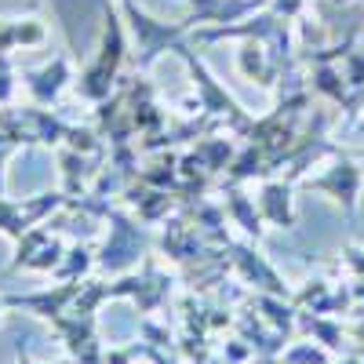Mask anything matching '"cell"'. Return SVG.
I'll use <instances>...</instances> for the list:
<instances>
[{
  "label": "cell",
  "instance_id": "4",
  "mask_svg": "<svg viewBox=\"0 0 364 364\" xmlns=\"http://www.w3.org/2000/svg\"><path fill=\"white\" fill-rule=\"evenodd\" d=\"M55 331H58V339L66 343L70 357L77 364H102V343H99V331H95V317H80V314H63V317H55L48 321Z\"/></svg>",
  "mask_w": 364,
  "mask_h": 364
},
{
  "label": "cell",
  "instance_id": "18",
  "mask_svg": "<svg viewBox=\"0 0 364 364\" xmlns=\"http://www.w3.org/2000/svg\"><path fill=\"white\" fill-rule=\"evenodd\" d=\"M4 306H8V302H4V295H0V324H4Z\"/></svg>",
  "mask_w": 364,
  "mask_h": 364
},
{
  "label": "cell",
  "instance_id": "13",
  "mask_svg": "<svg viewBox=\"0 0 364 364\" xmlns=\"http://www.w3.org/2000/svg\"><path fill=\"white\" fill-rule=\"evenodd\" d=\"M230 208H233V215H237V223L245 226L248 233H255V237H259V215H252V208H248V200L240 197V193H230Z\"/></svg>",
  "mask_w": 364,
  "mask_h": 364
},
{
  "label": "cell",
  "instance_id": "2",
  "mask_svg": "<svg viewBox=\"0 0 364 364\" xmlns=\"http://www.w3.org/2000/svg\"><path fill=\"white\" fill-rule=\"evenodd\" d=\"M70 204V197L63 190H51V193H37V197H26V200H8L0 197V233L22 240L33 226H41L44 219H51L55 211H63Z\"/></svg>",
  "mask_w": 364,
  "mask_h": 364
},
{
  "label": "cell",
  "instance_id": "8",
  "mask_svg": "<svg viewBox=\"0 0 364 364\" xmlns=\"http://www.w3.org/2000/svg\"><path fill=\"white\" fill-rule=\"evenodd\" d=\"M237 262H240V269H245V277L248 281H255L259 288H266V291H273V295H288V288H284V281L273 273L255 252H248V248H237Z\"/></svg>",
  "mask_w": 364,
  "mask_h": 364
},
{
  "label": "cell",
  "instance_id": "16",
  "mask_svg": "<svg viewBox=\"0 0 364 364\" xmlns=\"http://www.w3.org/2000/svg\"><path fill=\"white\" fill-rule=\"evenodd\" d=\"M15 41H11V18H0V55H11Z\"/></svg>",
  "mask_w": 364,
  "mask_h": 364
},
{
  "label": "cell",
  "instance_id": "15",
  "mask_svg": "<svg viewBox=\"0 0 364 364\" xmlns=\"http://www.w3.org/2000/svg\"><path fill=\"white\" fill-rule=\"evenodd\" d=\"M11 87H15V70H11V58L0 55V106L11 102Z\"/></svg>",
  "mask_w": 364,
  "mask_h": 364
},
{
  "label": "cell",
  "instance_id": "12",
  "mask_svg": "<svg viewBox=\"0 0 364 364\" xmlns=\"http://www.w3.org/2000/svg\"><path fill=\"white\" fill-rule=\"evenodd\" d=\"M11 41H15V48H41V44L48 41V29H44V22H37V18L11 22Z\"/></svg>",
  "mask_w": 364,
  "mask_h": 364
},
{
  "label": "cell",
  "instance_id": "6",
  "mask_svg": "<svg viewBox=\"0 0 364 364\" xmlns=\"http://www.w3.org/2000/svg\"><path fill=\"white\" fill-rule=\"evenodd\" d=\"M22 77H26V87H29V95H33L37 106L55 102L58 95H63V87L73 80V73H70V58H66V55H58L55 63H48L44 70H26Z\"/></svg>",
  "mask_w": 364,
  "mask_h": 364
},
{
  "label": "cell",
  "instance_id": "5",
  "mask_svg": "<svg viewBox=\"0 0 364 364\" xmlns=\"http://www.w3.org/2000/svg\"><path fill=\"white\" fill-rule=\"evenodd\" d=\"M84 291V281H63L55 288H44V291H29V295H4V302L11 310H26V314H37L44 321H55L73 310V302L80 299Z\"/></svg>",
  "mask_w": 364,
  "mask_h": 364
},
{
  "label": "cell",
  "instance_id": "1",
  "mask_svg": "<svg viewBox=\"0 0 364 364\" xmlns=\"http://www.w3.org/2000/svg\"><path fill=\"white\" fill-rule=\"evenodd\" d=\"M124 58V33H120V22L117 15L106 8V29H102V48L95 55L80 80H77V95L80 99H91V102H106L109 99V87H113V77H117V66Z\"/></svg>",
  "mask_w": 364,
  "mask_h": 364
},
{
  "label": "cell",
  "instance_id": "14",
  "mask_svg": "<svg viewBox=\"0 0 364 364\" xmlns=\"http://www.w3.org/2000/svg\"><path fill=\"white\" fill-rule=\"evenodd\" d=\"M18 146H26V139H22V135H8V132H0V197H4V164H8V157L15 154Z\"/></svg>",
  "mask_w": 364,
  "mask_h": 364
},
{
  "label": "cell",
  "instance_id": "11",
  "mask_svg": "<svg viewBox=\"0 0 364 364\" xmlns=\"http://www.w3.org/2000/svg\"><path fill=\"white\" fill-rule=\"evenodd\" d=\"M262 211L269 215V223H277V226H291L288 190H284V186H266V190H262Z\"/></svg>",
  "mask_w": 364,
  "mask_h": 364
},
{
  "label": "cell",
  "instance_id": "7",
  "mask_svg": "<svg viewBox=\"0 0 364 364\" xmlns=\"http://www.w3.org/2000/svg\"><path fill=\"white\" fill-rule=\"evenodd\" d=\"M58 168H63V193H66L70 200H80V197H84V186H87V178L95 175L91 161L80 154V149L63 146V149H58Z\"/></svg>",
  "mask_w": 364,
  "mask_h": 364
},
{
  "label": "cell",
  "instance_id": "10",
  "mask_svg": "<svg viewBox=\"0 0 364 364\" xmlns=\"http://www.w3.org/2000/svg\"><path fill=\"white\" fill-rule=\"evenodd\" d=\"M91 252L87 248H80V245H73V248H66V255H63V262L55 266V277L58 281H80L84 273L91 269Z\"/></svg>",
  "mask_w": 364,
  "mask_h": 364
},
{
  "label": "cell",
  "instance_id": "17",
  "mask_svg": "<svg viewBox=\"0 0 364 364\" xmlns=\"http://www.w3.org/2000/svg\"><path fill=\"white\" fill-rule=\"evenodd\" d=\"M288 360H306V364H321V360H324V353H317V350H299V353H291Z\"/></svg>",
  "mask_w": 364,
  "mask_h": 364
},
{
  "label": "cell",
  "instance_id": "9",
  "mask_svg": "<svg viewBox=\"0 0 364 364\" xmlns=\"http://www.w3.org/2000/svg\"><path fill=\"white\" fill-rule=\"evenodd\" d=\"M357 182H360V175L350 168V164H339L336 168V175H328V178H317L314 186H321V190H331V193H339V200L346 197V208H353V193H357Z\"/></svg>",
  "mask_w": 364,
  "mask_h": 364
},
{
  "label": "cell",
  "instance_id": "3",
  "mask_svg": "<svg viewBox=\"0 0 364 364\" xmlns=\"http://www.w3.org/2000/svg\"><path fill=\"white\" fill-rule=\"evenodd\" d=\"M106 215H109V223H113V230H109V240L102 245V252H99V269H106V273H124V269H132L135 262H139V255H142V248H146V233L135 226V223H128V219H120L117 211H109V208H102Z\"/></svg>",
  "mask_w": 364,
  "mask_h": 364
}]
</instances>
